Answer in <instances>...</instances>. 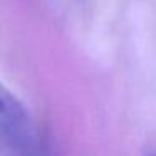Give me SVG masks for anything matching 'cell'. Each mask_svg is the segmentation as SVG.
I'll list each match as a JSON object with an SVG mask.
<instances>
[{
    "instance_id": "1",
    "label": "cell",
    "mask_w": 156,
    "mask_h": 156,
    "mask_svg": "<svg viewBox=\"0 0 156 156\" xmlns=\"http://www.w3.org/2000/svg\"><path fill=\"white\" fill-rule=\"evenodd\" d=\"M2 133L17 151H22L27 156L35 151V131L30 118L22 104L5 91L2 92Z\"/></svg>"
}]
</instances>
